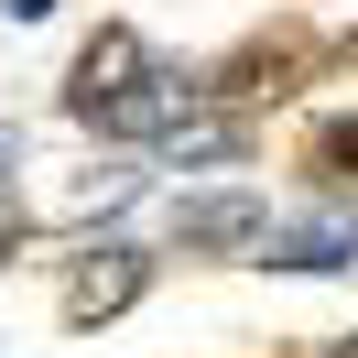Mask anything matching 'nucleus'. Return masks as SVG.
Here are the masks:
<instances>
[{"label":"nucleus","instance_id":"9","mask_svg":"<svg viewBox=\"0 0 358 358\" xmlns=\"http://www.w3.org/2000/svg\"><path fill=\"white\" fill-rule=\"evenodd\" d=\"M0 11H11V22H44V11H55V0H0Z\"/></svg>","mask_w":358,"mask_h":358},{"label":"nucleus","instance_id":"7","mask_svg":"<svg viewBox=\"0 0 358 358\" xmlns=\"http://www.w3.org/2000/svg\"><path fill=\"white\" fill-rule=\"evenodd\" d=\"M315 174H358V120H326L315 131Z\"/></svg>","mask_w":358,"mask_h":358},{"label":"nucleus","instance_id":"4","mask_svg":"<svg viewBox=\"0 0 358 358\" xmlns=\"http://www.w3.org/2000/svg\"><path fill=\"white\" fill-rule=\"evenodd\" d=\"M196 98H206V87H196L185 66H152V76H141V87L120 98L109 120H98V131H109V141H174L185 120H196Z\"/></svg>","mask_w":358,"mask_h":358},{"label":"nucleus","instance_id":"3","mask_svg":"<svg viewBox=\"0 0 358 358\" xmlns=\"http://www.w3.org/2000/svg\"><path fill=\"white\" fill-rule=\"evenodd\" d=\"M141 282H152V261H141L131 239L76 250V271H66V326H109V315H131V304H141Z\"/></svg>","mask_w":358,"mask_h":358},{"label":"nucleus","instance_id":"6","mask_svg":"<svg viewBox=\"0 0 358 358\" xmlns=\"http://www.w3.org/2000/svg\"><path fill=\"white\" fill-rule=\"evenodd\" d=\"M163 152H174V163H228V152H239V120H185Z\"/></svg>","mask_w":358,"mask_h":358},{"label":"nucleus","instance_id":"10","mask_svg":"<svg viewBox=\"0 0 358 358\" xmlns=\"http://www.w3.org/2000/svg\"><path fill=\"white\" fill-rule=\"evenodd\" d=\"M11 163H22V141H11V131H0V196H11Z\"/></svg>","mask_w":358,"mask_h":358},{"label":"nucleus","instance_id":"8","mask_svg":"<svg viewBox=\"0 0 358 358\" xmlns=\"http://www.w3.org/2000/svg\"><path fill=\"white\" fill-rule=\"evenodd\" d=\"M11 250H22V206L0 196V271H11Z\"/></svg>","mask_w":358,"mask_h":358},{"label":"nucleus","instance_id":"5","mask_svg":"<svg viewBox=\"0 0 358 358\" xmlns=\"http://www.w3.org/2000/svg\"><path fill=\"white\" fill-rule=\"evenodd\" d=\"M261 261H271V271H348V261H358V217H348V206H315V217H282Z\"/></svg>","mask_w":358,"mask_h":358},{"label":"nucleus","instance_id":"2","mask_svg":"<svg viewBox=\"0 0 358 358\" xmlns=\"http://www.w3.org/2000/svg\"><path fill=\"white\" fill-rule=\"evenodd\" d=\"M141 76H152V44H141L131 22H98L87 55H76V76H66V109H76V120H109Z\"/></svg>","mask_w":358,"mask_h":358},{"label":"nucleus","instance_id":"1","mask_svg":"<svg viewBox=\"0 0 358 358\" xmlns=\"http://www.w3.org/2000/svg\"><path fill=\"white\" fill-rule=\"evenodd\" d=\"M271 206L250 185H217V196H174V250L185 261H239V250H271Z\"/></svg>","mask_w":358,"mask_h":358}]
</instances>
